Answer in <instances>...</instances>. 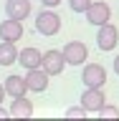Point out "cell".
<instances>
[{
	"instance_id": "cell-7",
	"label": "cell",
	"mask_w": 119,
	"mask_h": 121,
	"mask_svg": "<svg viewBox=\"0 0 119 121\" xmlns=\"http://www.w3.org/2000/svg\"><path fill=\"white\" fill-rule=\"evenodd\" d=\"M48 81H51V76L46 73L41 66L25 71V83H28V91H33V93H43L48 88Z\"/></svg>"
},
{
	"instance_id": "cell-1",
	"label": "cell",
	"mask_w": 119,
	"mask_h": 121,
	"mask_svg": "<svg viewBox=\"0 0 119 121\" xmlns=\"http://www.w3.org/2000/svg\"><path fill=\"white\" fill-rule=\"evenodd\" d=\"M36 30L46 38H53L61 33V15L53 13V8H46L36 15Z\"/></svg>"
},
{
	"instance_id": "cell-19",
	"label": "cell",
	"mask_w": 119,
	"mask_h": 121,
	"mask_svg": "<svg viewBox=\"0 0 119 121\" xmlns=\"http://www.w3.org/2000/svg\"><path fill=\"white\" fill-rule=\"evenodd\" d=\"M10 116V108H3V104H0V119H8Z\"/></svg>"
},
{
	"instance_id": "cell-4",
	"label": "cell",
	"mask_w": 119,
	"mask_h": 121,
	"mask_svg": "<svg viewBox=\"0 0 119 121\" xmlns=\"http://www.w3.org/2000/svg\"><path fill=\"white\" fill-rule=\"evenodd\" d=\"M86 20L91 23V25H104V23L112 20V8H109V3H104V0H91V5L86 8Z\"/></svg>"
},
{
	"instance_id": "cell-20",
	"label": "cell",
	"mask_w": 119,
	"mask_h": 121,
	"mask_svg": "<svg viewBox=\"0 0 119 121\" xmlns=\"http://www.w3.org/2000/svg\"><path fill=\"white\" fill-rule=\"evenodd\" d=\"M5 96H8V93H5V86H3V83H0V104H3V101H5Z\"/></svg>"
},
{
	"instance_id": "cell-21",
	"label": "cell",
	"mask_w": 119,
	"mask_h": 121,
	"mask_svg": "<svg viewBox=\"0 0 119 121\" xmlns=\"http://www.w3.org/2000/svg\"><path fill=\"white\" fill-rule=\"evenodd\" d=\"M112 66H114V71H117V73H119V53H117V56H114V63H112Z\"/></svg>"
},
{
	"instance_id": "cell-17",
	"label": "cell",
	"mask_w": 119,
	"mask_h": 121,
	"mask_svg": "<svg viewBox=\"0 0 119 121\" xmlns=\"http://www.w3.org/2000/svg\"><path fill=\"white\" fill-rule=\"evenodd\" d=\"M86 113H89V111H86L81 104H79V106H71V108H66V116H86Z\"/></svg>"
},
{
	"instance_id": "cell-9",
	"label": "cell",
	"mask_w": 119,
	"mask_h": 121,
	"mask_svg": "<svg viewBox=\"0 0 119 121\" xmlns=\"http://www.w3.org/2000/svg\"><path fill=\"white\" fill-rule=\"evenodd\" d=\"M79 104H81L89 113H96L99 108L106 104V96H104V91H101V88H86L81 93V101H79Z\"/></svg>"
},
{
	"instance_id": "cell-10",
	"label": "cell",
	"mask_w": 119,
	"mask_h": 121,
	"mask_svg": "<svg viewBox=\"0 0 119 121\" xmlns=\"http://www.w3.org/2000/svg\"><path fill=\"white\" fill-rule=\"evenodd\" d=\"M33 10L30 0H8L5 3V15L8 18H15V20H25Z\"/></svg>"
},
{
	"instance_id": "cell-5",
	"label": "cell",
	"mask_w": 119,
	"mask_h": 121,
	"mask_svg": "<svg viewBox=\"0 0 119 121\" xmlns=\"http://www.w3.org/2000/svg\"><path fill=\"white\" fill-rule=\"evenodd\" d=\"M119 43V28L114 23H104V25H99L96 30V45L99 51H114Z\"/></svg>"
},
{
	"instance_id": "cell-2",
	"label": "cell",
	"mask_w": 119,
	"mask_h": 121,
	"mask_svg": "<svg viewBox=\"0 0 119 121\" xmlns=\"http://www.w3.org/2000/svg\"><path fill=\"white\" fill-rule=\"evenodd\" d=\"M81 83L86 88H104L106 83V68L101 63H86L81 71Z\"/></svg>"
},
{
	"instance_id": "cell-14",
	"label": "cell",
	"mask_w": 119,
	"mask_h": 121,
	"mask_svg": "<svg viewBox=\"0 0 119 121\" xmlns=\"http://www.w3.org/2000/svg\"><path fill=\"white\" fill-rule=\"evenodd\" d=\"M18 63V48L10 40H0V66H13Z\"/></svg>"
},
{
	"instance_id": "cell-16",
	"label": "cell",
	"mask_w": 119,
	"mask_h": 121,
	"mask_svg": "<svg viewBox=\"0 0 119 121\" xmlns=\"http://www.w3.org/2000/svg\"><path fill=\"white\" fill-rule=\"evenodd\" d=\"M99 116H119V108H117V106H109V104H104V106H101V108H99Z\"/></svg>"
},
{
	"instance_id": "cell-15",
	"label": "cell",
	"mask_w": 119,
	"mask_h": 121,
	"mask_svg": "<svg viewBox=\"0 0 119 121\" xmlns=\"http://www.w3.org/2000/svg\"><path fill=\"white\" fill-rule=\"evenodd\" d=\"M91 5V0H68V8L74 13H86V8Z\"/></svg>"
},
{
	"instance_id": "cell-11",
	"label": "cell",
	"mask_w": 119,
	"mask_h": 121,
	"mask_svg": "<svg viewBox=\"0 0 119 121\" xmlns=\"http://www.w3.org/2000/svg\"><path fill=\"white\" fill-rule=\"evenodd\" d=\"M3 86H5V93L10 98H18V96H25V93H28V83H25V76H8L5 78V83H3Z\"/></svg>"
},
{
	"instance_id": "cell-12",
	"label": "cell",
	"mask_w": 119,
	"mask_h": 121,
	"mask_svg": "<svg viewBox=\"0 0 119 121\" xmlns=\"http://www.w3.org/2000/svg\"><path fill=\"white\" fill-rule=\"evenodd\" d=\"M41 56H43V53L38 51V48L28 45V48H20V51H18V63H20L25 71H28V68H38L41 66Z\"/></svg>"
},
{
	"instance_id": "cell-18",
	"label": "cell",
	"mask_w": 119,
	"mask_h": 121,
	"mask_svg": "<svg viewBox=\"0 0 119 121\" xmlns=\"http://www.w3.org/2000/svg\"><path fill=\"white\" fill-rule=\"evenodd\" d=\"M41 5H43V8H58L61 0H41Z\"/></svg>"
},
{
	"instance_id": "cell-8",
	"label": "cell",
	"mask_w": 119,
	"mask_h": 121,
	"mask_svg": "<svg viewBox=\"0 0 119 121\" xmlns=\"http://www.w3.org/2000/svg\"><path fill=\"white\" fill-rule=\"evenodd\" d=\"M25 33L23 28V20H15V18H8V20L0 23V40H10V43H18Z\"/></svg>"
},
{
	"instance_id": "cell-6",
	"label": "cell",
	"mask_w": 119,
	"mask_h": 121,
	"mask_svg": "<svg viewBox=\"0 0 119 121\" xmlns=\"http://www.w3.org/2000/svg\"><path fill=\"white\" fill-rule=\"evenodd\" d=\"M41 68H43L48 76H61L63 73V68H66V58H63V53L51 48V51H46L41 56Z\"/></svg>"
},
{
	"instance_id": "cell-3",
	"label": "cell",
	"mask_w": 119,
	"mask_h": 121,
	"mask_svg": "<svg viewBox=\"0 0 119 121\" xmlns=\"http://www.w3.org/2000/svg\"><path fill=\"white\" fill-rule=\"evenodd\" d=\"M63 58H66V66H81L89 60V48L84 40H71V43L63 45Z\"/></svg>"
},
{
	"instance_id": "cell-13",
	"label": "cell",
	"mask_w": 119,
	"mask_h": 121,
	"mask_svg": "<svg viewBox=\"0 0 119 121\" xmlns=\"http://www.w3.org/2000/svg\"><path fill=\"white\" fill-rule=\"evenodd\" d=\"M33 101H28L25 96H18L10 101V116H15V119H28V116H33Z\"/></svg>"
}]
</instances>
